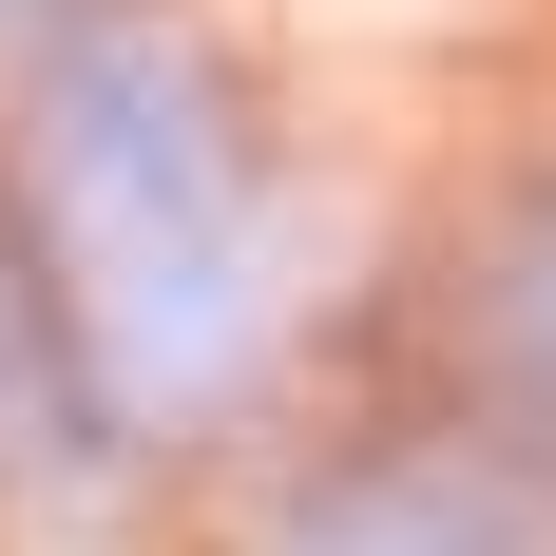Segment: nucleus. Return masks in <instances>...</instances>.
Masks as SVG:
<instances>
[{
  "label": "nucleus",
  "instance_id": "4",
  "mask_svg": "<svg viewBox=\"0 0 556 556\" xmlns=\"http://www.w3.org/2000/svg\"><path fill=\"white\" fill-rule=\"evenodd\" d=\"M20 327H39V307H20V250H0V422H20Z\"/></svg>",
  "mask_w": 556,
  "mask_h": 556
},
{
  "label": "nucleus",
  "instance_id": "3",
  "mask_svg": "<svg viewBox=\"0 0 556 556\" xmlns=\"http://www.w3.org/2000/svg\"><path fill=\"white\" fill-rule=\"evenodd\" d=\"M307 556H556V538H538V500L460 480V460H384V480H345L307 518Z\"/></svg>",
  "mask_w": 556,
  "mask_h": 556
},
{
  "label": "nucleus",
  "instance_id": "2",
  "mask_svg": "<svg viewBox=\"0 0 556 556\" xmlns=\"http://www.w3.org/2000/svg\"><path fill=\"white\" fill-rule=\"evenodd\" d=\"M460 365H480V422L556 460V173L480 230V288H460Z\"/></svg>",
  "mask_w": 556,
  "mask_h": 556
},
{
  "label": "nucleus",
  "instance_id": "1",
  "mask_svg": "<svg viewBox=\"0 0 556 556\" xmlns=\"http://www.w3.org/2000/svg\"><path fill=\"white\" fill-rule=\"evenodd\" d=\"M39 288L77 307V345L135 422H212L269 365V307H288L269 135L192 39L97 20L39 58Z\"/></svg>",
  "mask_w": 556,
  "mask_h": 556
}]
</instances>
